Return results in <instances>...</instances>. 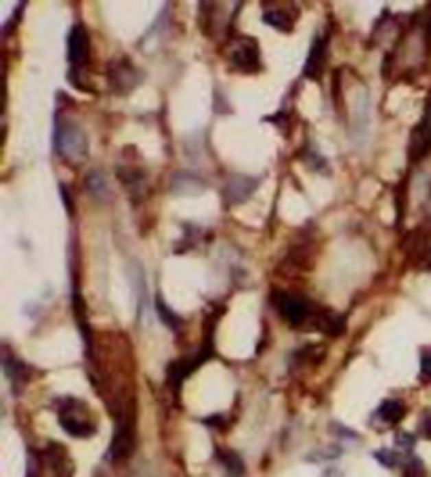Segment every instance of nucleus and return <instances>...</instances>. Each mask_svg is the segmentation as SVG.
Returning a JSON list of instances; mask_svg holds the SVG:
<instances>
[{"label":"nucleus","mask_w":431,"mask_h":477,"mask_svg":"<svg viewBox=\"0 0 431 477\" xmlns=\"http://www.w3.org/2000/svg\"><path fill=\"white\" fill-rule=\"evenodd\" d=\"M375 458L383 465V467H395L397 465V452H393V450H387V448H383V450H377L375 452Z\"/></svg>","instance_id":"b1692460"},{"label":"nucleus","mask_w":431,"mask_h":477,"mask_svg":"<svg viewBox=\"0 0 431 477\" xmlns=\"http://www.w3.org/2000/svg\"><path fill=\"white\" fill-rule=\"evenodd\" d=\"M322 477H341V471H339V469H335V467H333V469H326Z\"/></svg>","instance_id":"7c9ffc66"},{"label":"nucleus","mask_w":431,"mask_h":477,"mask_svg":"<svg viewBox=\"0 0 431 477\" xmlns=\"http://www.w3.org/2000/svg\"><path fill=\"white\" fill-rule=\"evenodd\" d=\"M369 124H371V97L369 93H362L353 112V135L366 132Z\"/></svg>","instance_id":"f3484780"},{"label":"nucleus","mask_w":431,"mask_h":477,"mask_svg":"<svg viewBox=\"0 0 431 477\" xmlns=\"http://www.w3.org/2000/svg\"><path fill=\"white\" fill-rule=\"evenodd\" d=\"M314 326L318 330H322L324 334H328V336H341L345 332V316H341L337 312H330V310H324L322 314L320 312L316 314Z\"/></svg>","instance_id":"f8f14e48"},{"label":"nucleus","mask_w":431,"mask_h":477,"mask_svg":"<svg viewBox=\"0 0 431 477\" xmlns=\"http://www.w3.org/2000/svg\"><path fill=\"white\" fill-rule=\"evenodd\" d=\"M229 63L231 67H236L240 72H257L261 67V53H259V45L255 38L251 36H238L234 40V45L229 47Z\"/></svg>","instance_id":"20e7f679"},{"label":"nucleus","mask_w":431,"mask_h":477,"mask_svg":"<svg viewBox=\"0 0 431 477\" xmlns=\"http://www.w3.org/2000/svg\"><path fill=\"white\" fill-rule=\"evenodd\" d=\"M429 152H431V95H429L427 104H425V112H423L421 122L412 130L410 148H408L410 160H415V162L425 158Z\"/></svg>","instance_id":"0eeeda50"},{"label":"nucleus","mask_w":431,"mask_h":477,"mask_svg":"<svg viewBox=\"0 0 431 477\" xmlns=\"http://www.w3.org/2000/svg\"><path fill=\"white\" fill-rule=\"evenodd\" d=\"M3 368H5V374H7L9 383H11L13 393L19 395V393L25 389L27 381H30V368H27L21 360H17L15 356H11L9 351L5 353Z\"/></svg>","instance_id":"9b49d317"},{"label":"nucleus","mask_w":431,"mask_h":477,"mask_svg":"<svg viewBox=\"0 0 431 477\" xmlns=\"http://www.w3.org/2000/svg\"><path fill=\"white\" fill-rule=\"evenodd\" d=\"M326 57H328V36H320L312 45V51H310L305 67H303V76L310 80H318L324 72Z\"/></svg>","instance_id":"9d476101"},{"label":"nucleus","mask_w":431,"mask_h":477,"mask_svg":"<svg viewBox=\"0 0 431 477\" xmlns=\"http://www.w3.org/2000/svg\"><path fill=\"white\" fill-rule=\"evenodd\" d=\"M55 152L68 164H80L89 156L86 132L72 120H55Z\"/></svg>","instance_id":"f257e3e1"},{"label":"nucleus","mask_w":431,"mask_h":477,"mask_svg":"<svg viewBox=\"0 0 431 477\" xmlns=\"http://www.w3.org/2000/svg\"><path fill=\"white\" fill-rule=\"evenodd\" d=\"M395 446L402 448V450H406V452H410V450L415 448V435H410V433H397Z\"/></svg>","instance_id":"393cba45"},{"label":"nucleus","mask_w":431,"mask_h":477,"mask_svg":"<svg viewBox=\"0 0 431 477\" xmlns=\"http://www.w3.org/2000/svg\"><path fill=\"white\" fill-rule=\"evenodd\" d=\"M47 456H49V463H51L57 477H72L74 467H72L68 450H65L61 444H51L47 448Z\"/></svg>","instance_id":"4468645a"},{"label":"nucleus","mask_w":431,"mask_h":477,"mask_svg":"<svg viewBox=\"0 0 431 477\" xmlns=\"http://www.w3.org/2000/svg\"><path fill=\"white\" fill-rule=\"evenodd\" d=\"M421 261L425 263V267H427V269H431V244H425L423 255H421Z\"/></svg>","instance_id":"c85d7f7f"},{"label":"nucleus","mask_w":431,"mask_h":477,"mask_svg":"<svg viewBox=\"0 0 431 477\" xmlns=\"http://www.w3.org/2000/svg\"><path fill=\"white\" fill-rule=\"evenodd\" d=\"M86 187L95 198H106L110 194L108 181H106L104 173H99V170H93V173L86 177Z\"/></svg>","instance_id":"412c9836"},{"label":"nucleus","mask_w":431,"mask_h":477,"mask_svg":"<svg viewBox=\"0 0 431 477\" xmlns=\"http://www.w3.org/2000/svg\"><path fill=\"white\" fill-rule=\"evenodd\" d=\"M171 189L177 196H198V194H202L207 189V183L200 177H196L191 173H183V170H181V173H175Z\"/></svg>","instance_id":"ddd939ff"},{"label":"nucleus","mask_w":431,"mask_h":477,"mask_svg":"<svg viewBox=\"0 0 431 477\" xmlns=\"http://www.w3.org/2000/svg\"><path fill=\"white\" fill-rule=\"evenodd\" d=\"M110 84L118 95H128L141 84V72L128 59H116L110 65Z\"/></svg>","instance_id":"39448f33"},{"label":"nucleus","mask_w":431,"mask_h":477,"mask_svg":"<svg viewBox=\"0 0 431 477\" xmlns=\"http://www.w3.org/2000/svg\"><path fill=\"white\" fill-rule=\"evenodd\" d=\"M263 23H268L270 27L278 32H292L294 19L284 11V9H265L263 11Z\"/></svg>","instance_id":"6ab92c4d"},{"label":"nucleus","mask_w":431,"mask_h":477,"mask_svg":"<svg viewBox=\"0 0 431 477\" xmlns=\"http://www.w3.org/2000/svg\"><path fill=\"white\" fill-rule=\"evenodd\" d=\"M25 477H38V467H36V461H27V471H25Z\"/></svg>","instance_id":"c756f323"},{"label":"nucleus","mask_w":431,"mask_h":477,"mask_svg":"<svg viewBox=\"0 0 431 477\" xmlns=\"http://www.w3.org/2000/svg\"><path fill=\"white\" fill-rule=\"evenodd\" d=\"M259 185H261L259 177H248V175L231 177L229 183H227V187H225V200H227V204H229V207H236V204L246 202L257 191Z\"/></svg>","instance_id":"1a4fd4ad"},{"label":"nucleus","mask_w":431,"mask_h":477,"mask_svg":"<svg viewBox=\"0 0 431 477\" xmlns=\"http://www.w3.org/2000/svg\"><path fill=\"white\" fill-rule=\"evenodd\" d=\"M404 475L406 477H425V467L419 458H408L406 465H404Z\"/></svg>","instance_id":"5701e85b"},{"label":"nucleus","mask_w":431,"mask_h":477,"mask_svg":"<svg viewBox=\"0 0 431 477\" xmlns=\"http://www.w3.org/2000/svg\"><path fill=\"white\" fill-rule=\"evenodd\" d=\"M217 461L223 465L225 477H244V463L236 452L219 448L217 450Z\"/></svg>","instance_id":"a211bd4d"},{"label":"nucleus","mask_w":431,"mask_h":477,"mask_svg":"<svg viewBox=\"0 0 431 477\" xmlns=\"http://www.w3.org/2000/svg\"><path fill=\"white\" fill-rule=\"evenodd\" d=\"M421 433H423V437L431 439V410H427L421 419Z\"/></svg>","instance_id":"bb28decb"},{"label":"nucleus","mask_w":431,"mask_h":477,"mask_svg":"<svg viewBox=\"0 0 431 477\" xmlns=\"http://www.w3.org/2000/svg\"><path fill=\"white\" fill-rule=\"evenodd\" d=\"M59 189H61V196H63V204H65V209H68V213H70V215H74V202H72L70 189L65 187V185H61Z\"/></svg>","instance_id":"cd10ccee"},{"label":"nucleus","mask_w":431,"mask_h":477,"mask_svg":"<svg viewBox=\"0 0 431 477\" xmlns=\"http://www.w3.org/2000/svg\"><path fill=\"white\" fill-rule=\"evenodd\" d=\"M130 280H132V290L137 292V301H139V310L143 307V303L148 299V290H145V278H143V271L141 267L137 265V274H132L130 269Z\"/></svg>","instance_id":"4be33fe9"},{"label":"nucleus","mask_w":431,"mask_h":477,"mask_svg":"<svg viewBox=\"0 0 431 477\" xmlns=\"http://www.w3.org/2000/svg\"><path fill=\"white\" fill-rule=\"evenodd\" d=\"M132 448H135V431H132V423H130V419L120 417V421L116 423V429H114L108 458L114 463L126 461L132 454Z\"/></svg>","instance_id":"423d86ee"},{"label":"nucleus","mask_w":431,"mask_h":477,"mask_svg":"<svg viewBox=\"0 0 431 477\" xmlns=\"http://www.w3.org/2000/svg\"><path fill=\"white\" fill-rule=\"evenodd\" d=\"M404 417H406V406L400 399H387L377 410V419L385 425H397Z\"/></svg>","instance_id":"2eb2a0df"},{"label":"nucleus","mask_w":431,"mask_h":477,"mask_svg":"<svg viewBox=\"0 0 431 477\" xmlns=\"http://www.w3.org/2000/svg\"><path fill=\"white\" fill-rule=\"evenodd\" d=\"M156 314H158V318L162 320L164 326H169V328L175 330V332L183 326V320H181L171 307H167V305H164V301H162L160 294H156Z\"/></svg>","instance_id":"aec40b11"},{"label":"nucleus","mask_w":431,"mask_h":477,"mask_svg":"<svg viewBox=\"0 0 431 477\" xmlns=\"http://www.w3.org/2000/svg\"><path fill=\"white\" fill-rule=\"evenodd\" d=\"M118 177H120V181H122V185L135 196V194H141V187L145 185V173L143 170H139V168H135V166H120L118 170Z\"/></svg>","instance_id":"dca6fc26"},{"label":"nucleus","mask_w":431,"mask_h":477,"mask_svg":"<svg viewBox=\"0 0 431 477\" xmlns=\"http://www.w3.org/2000/svg\"><path fill=\"white\" fill-rule=\"evenodd\" d=\"M421 374H423V379L431 381V349H425L421 353Z\"/></svg>","instance_id":"a878e982"},{"label":"nucleus","mask_w":431,"mask_h":477,"mask_svg":"<svg viewBox=\"0 0 431 477\" xmlns=\"http://www.w3.org/2000/svg\"><path fill=\"white\" fill-rule=\"evenodd\" d=\"M59 425L72 437H91L97 431V423L89 410V406L76 397H63L59 404Z\"/></svg>","instance_id":"f03ea898"},{"label":"nucleus","mask_w":431,"mask_h":477,"mask_svg":"<svg viewBox=\"0 0 431 477\" xmlns=\"http://www.w3.org/2000/svg\"><path fill=\"white\" fill-rule=\"evenodd\" d=\"M91 57V40L84 25L76 23L68 34V61L74 70H82Z\"/></svg>","instance_id":"6e6552de"},{"label":"nucleus","mask_w":431,"mask_h":477,"mask_svg":"<svg viewBox=\"0 0 431 477\" xmlns=\"http://www.w3.org/2000/svg\"><path fill=\"white\" fill-rule=\"evenodd\" d=\"M274 307L278 310V314L282 316L284 322H288L292 328H301L307 322H314L316 318V307L314 303L305 296L299 294H288L282 290H276L272 296Z\"/></svg>","instance_id":"7ed1b4c3"}]
</instances>
